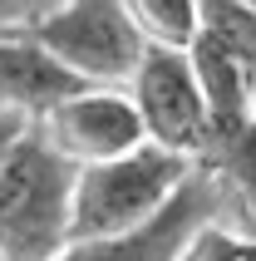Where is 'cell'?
I'll list each match as a JSON object with an SVG mask.
<instances>
[{
    "mask_svg": "<svg viewBox=\"0 0 256 261\" xmlns=\"http://www.w3.org/2000/svg\"><path fill=\"white\" fill-rule=\"evenodd\" d=\"M40 133L74 168H94V163L123 158V153L148 143L128 89H79L74 99L55 103L40 118Z\"/></svg>",
    "mask_w": 256,
    "mask_h": 261,
    "instance_id": "5",
    "label": "cell"
},
{
    "mask_svg": "<svg viewBox=\"0 0 256 261\" xmlns=\"http://www.w3.org/2000/svg\"><path fill=\"white\" fill-rule=\"evenodd\" d=\"M128 99L138 109L148 143L197 163L202 143H207V99L192 74V59L177 49H143L138 69L128 79Z\"/></svg>",
    "mask_w": 256,
    "mask_h": 261,
    "instance_id": "4",
    "label": "cell"
},
{
    "mask_svg": "<svg viewBox=\"0 0 256 261\" xmlns=\"http://www.w3.org/2000/svg\"><path fill=\"white\" fill-rule=\"evenodd\" d=\"M172 261H256V237L232 222H207L187 237V247Z\"/></svg>",
    "mask_w": 256,
    "mask_h": 261,
    "instance_id": "11",
    "label": "cell"
},
{
    "mask_svg": "<svg viewBox=\"0 0 256 261\" xmlns=\"http://www.w3.org/2000/svg\"><path fill=\"white\" fill-rule=\"evenodd\" d=\"M123 10L148 49L187 55L197 44V0H123Z\"/></svg>",
    "mask_w": 256,
    "mask_h": 261,
    "instance_id": "10",
    "label": "cell"
},
{
    "mask_svg": "<svg viewBox=\"0 0 256 261\" xmlns=\"http://www.w3.org/2000/svg\"><path fill=\"white\" fill-rule=\"evenodd\" d=\"M192 163L177 153L143 143L123 158L79 168L74 177V227H69V247L74 242H104V237H123L143 222H153L163 207L177 197Z\"/></svg>",
    "mask_w": 256,
    "mask_h": 261,
    "instance_id": "2",
    "label": "cell"
},
{
    "mask_svg": "<svg viewBox=\"0 0 256 261\" xmlns=\"http://www.w3.org/2000/svg\"><path fill=\"white\" fill-rule=\"evenodd\" d=\"M25 128V118H15V114H0V163H5V148H10V138Z\"/></svg>",
    "mask_w": 256,
    "mask_h": 261,
    "instance_id": "13",
    "label": "cell"
},
{
    "mask_svg": "<svg viewBox=\"0 0 256 261\" xmlns=\"http://www.w3.org/2000/svg\"><path fill=\"white\" fill-rule=\"evenodd\" d=\"M49 5H59V0H0V30H25V25H35Z\"/></svg>",
    "mask_w": 256,
    "mask_h": 261,
    "instance_id": "12",
    "label": "cell"
},
{
    "mask_svg": "<svg viewBox=\"0 0 256 261\" xmlns=\"http://www.w3.org/2000/svg\"><path fill=\"white\" fill-rule=\"evenodd\" d=\"M20 35L49 49L89 89H128L143 49H148L128 20L123 0H59Z\"/></svg>",
    "mask_w": 256,
    "mask_h": 261,
    "instance_id": "3",
    "label": "cell"
},
{
    "mask_svg": "<svg viewBox=\"0 0 256 261\" xmlns=\"http://www.w3.org/2000/svg\"><path fill=\"white\" fill-rule=\"evenodd\" d=\"M74 168L59 158L40 123L10 138L0 163V261H59L74 227Z\"/></svg>",
    "mask_w": 256,
    "mask_h": 261,
    "instance_id": "1",
    "label": "cell"
},
{
    "mask_svg": "<svg viewBox=\"0 0 256 261\" xmlns=\"http://www.w3.org/2000/svg\"><path fill=\"white\" fill-rule=\"evenodd\" d=\"M197 40L242 64L256 84V5L246 0H197Z\"/></svg>",
    "mask_w": 256,
    "mask_h": 261,
    "instance_id": "9",
    "label": "cell"
},
{
    "mask_svg": "<svg viewBox=\"0 0 256 261\" xmlns=\"http://www.w3.org/2000/svg\"><path fill=\"white\" fill-rule=\"evenodd\" d=\"M207 222H227V202L212 188V177L192 168V177L153 222H143L123 237H104V242H74L59 261H172L187 247V237Z\"/></svg>",
    "mask_w": 256,
    "mask_h": 261,
    "instance_id": "6",
    "label": "cell"
},
{
    "mask_svg": "<svg viewBox=\"0 0 256 261\" xmlns=\"http://www.w3.org/2000/svg\"><path fill=\"white\" fill-rule=\"evenodd\" d=\"M192 168L212 177L232 227L256 237V103L232 114H207V143Z\"/></svg>",
    "mask_w": 256,
    "mask_h": 261,
    "instance_id": "7",
    "label": "cell"
},
{
    "mask_svg": "<svg viewBox=\"0 0 256 261\" xmlns=\"http://www.w3.org/2000/svg\"><path fill=\"white\" fill-rule=\"evenodd\" d=\"M246 5H256V0H246Z\"/></svg>",
    "mask_w": 256,
    "mask_h": 261,
    "instance_id": "14",
    "label": "cell"
},
{
    "mask_svg": "<svg viewBox=\"0 0 256 261\" xmlns=\"http://www.w3.org/2000/svg\"><path fill=\"white\" fill-rule=\"evenodd\" d=\"M79 84L49 49L20 35V30H0V114H15L25 123H40L55 103L74 99Z\"/></svg>",
    "mask_w": 256,
    "mask_h": 261,
    "instance_id": "8",
    "label": "cell"
}]
</instances>
